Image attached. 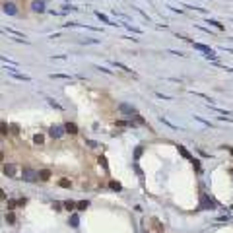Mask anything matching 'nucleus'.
<instances>
[{
    "instance_id": "f257e3e1",
    "label": "nucleus",
    "mask_w": 233,
    "mask_h": 233,
    "mask_svg": "<svg viewBox=\"0 0 233 233\" xmlns=\"http://www.w3.org/2000/svg\"><path fill=\"white\" fill-rule=\"evenodd\" d=\"M22 179H23V181H27V183H33V181H37V179H39V171L31 169V167H23Z\"/></svg>"
},
{
    "instance_id": "f03ea898",
    "label": "nucleus",
    "mask_w": 233,
    "mask_h": 233,
    "mask_svg": "<svg viewBox=\"0 0 233 233\" xmlns=\"http://www.w3.org/2000/svg\"><path fill=\"white\" fill-rule=\"evenodd\" d=\"M200 208H202V210H214L216 202L208 198V194H200Z\"/></svg>"
},
{
    "instance_id": "7ed1b4c3",
    "label": "nucleus",
    "mask_w": 233,
    "mask_h": 233,
    "mask_svg": "<svg viewBox=\"0 0 233 233\" xmlns=\"http://www.w3.org/2000/svg\"><path fill=\"white\" fill-rule=\"evenodd\" d=\"M118 111L124 113V115H130V117L136 115V109H134L132 105H128V103H121V105H118Z\"/></svg>"
},
{
    "instance_id": "20e7f679",
    "label": "nucleus",
    "mask_w": 233,
    "mask_h": 233,
    "mask_svg": "<svg viewBox=\"0 0 233 233\" xmlns=\"http://www.w3.org/2000/svg\"><path fill=\"white\" fill-rule=\"evenodd\" d=\"M64 130L66 128H62V126H51V130H49V134H51L52 138H60L64 134Z\"/></svg>"
},
{
    "instance_id": "39448f33",
    "label": "nucleus",
    "mask_w": 233,
    "mask_h": 233,
    "mask_svg": "<svg viewBox=\"0 0 233 233\" xmlns=\"http://www.w3.org/2000/svg\"><path fill=\"white\" fill-rule=\"evenodd\" d=\"M177 148H179V154H181V155H183V157H185V159H189V161H190V163H193V161H194V157H193V155H190V154H189V150H187V148H185V146H177Z\"/></svg>"
},
{
    "instance_id": "423d86ee",
    "label": "nucleus",
    "mask_w": 233,
    "mask_h": 233,
    "mask_svg": "<svg viewBox=\"0 0 233 233\" xmlns=\"http://www.w3.org/2000/svg\"><path fill=\"white\" fill-rule=\"evenodd\" d=\"M4 12H6V14H10V16H14L16 12V4L14 2H4Z\"/></svg>"
},
{
    "instance_id": "0eeeda50",
    "label": "nucleus",
    "mask_w": 233,
    "mask_h": 233,
    "mask_svg": "<svg viewBox=\"0 0 233 233\" xmlns=\"http://www.w3.org/2000/svg\"><path fill=\"white\" fill-rule=\"evenodd\" d=\"M31 10H33V12H43L45 10V2H43V0L33 2V4H31Z\"/></svg>"
},
{
    "instance_id": "6e6552de",
    "label": "nucleus",
    "mask_w": 233,
    "mask_h": 233,
    "mask_svg": "<svg viewBox=\"0 0 233 233\" xmlns=\"http://www.w3.org/2000/svg\"><path fill=\"white\" fill-rule=\"evenodd\" d=\"M14 173H16V167L12 165V163H6V165H4V175H8V177H14Z\"/></svg>"
},
{
    "instance_id": "1a4fd4ad",
    "label": "nucleus",
    "mask_w": 233,
    "mask_h": 233,
    "mask_svg": "<svg viewBox=\"0 0 233 233\" xmlns=\"http://www.w3.org/2000/svg\"><path fill=\"white\" fill-rule=\"evenodd\" d=\"M64 128H66V132H70V134H78V126L74 124V122H66Z\"/></svg>"
},
{
    "instance_id": "9d476101",
    "label": "nucleus",
    "mask_w": 233,
    "mask_h": 233,
    "mask_svg": "<svg viewBox=\"0 0 233 233\" xmlns=\"http://www.w3.org/2000/svg\"><path fill=\"white\" fill-rule=\"evenodd\" d=\"M39 179H41V181H49V179H51V171H49V169H41L39 171Z\"/></svg>"
},
{
    "instance_id": "9b49d317",
    "label": "nucleus",
    "mask_w": 233,
    "mask_h": 233,
    "mask_svg": "<svg viewBox=\"0 0 233 233\" xmlns=\"http://www.w3.org/2000/svg\"><path fill=\"white\" fill-rule=\"evenodd\" d=\"M78 223H80V216H78V214H72V216H70V226H72V227H78Z\"/></svg>"
},
{
    "instance_id": "f8f14e48",
    "label": "nucleus",
    "mask_w": 233,
    "mask_h": 233,
    "mask_svg": "<svg viewBox=\"0 0 233 233\" xmlns=\"http://www.w3.org/2000/svg\"><path fill=\"white\" fill-rule=\"evenodd\" d=\"M97 163H99V165H101V167H103V169H105V171H107V169H109V165H107V159H105V157H103V155H99V159H97Z\"/></svg>"
},
{
    "instance_id": "ddd939ff",
    "label": "nucleus",
    "mask_w": 233,
    "mask_h": 233,
    "mask_svg": "<svg viewBox=\"0 0 233 233\" xmlns=\"http://www.w3.org/2000/svg\"><path fill=\"white\" fill-rule=\"evenodd\" d=\"M64 208H66V210H74V208H78V204L72 202V200H66V202H64Z\"/></svg>"
},
{
    "instance_id": "4468645a",
    "label": "nucleus",
    "mask_w": 233,
    "mask_h": 233,
    "mask_svg": "<svg viewBox=\"0 0 233 233\" xmlns=\"http://www.w3.org/2000/svg\"><path fill=\"white\" fill-rule=\"evenodd\" d=\"M12 76H14L16 80H23V82H29V80H31L29 76H23V74H16V72H12Z\"/></svg>"
},
{
    "instance_id": "2eb2a0df",
    "label": "nucleus",
    "mask_w": 233,
    "mask_h": 233,
    "mask_svg": "<svg viewBox=\"0 0 233 233\" xmlns=\"http://www.w3.org/2000/svg\"><path fill=\"white\" fill-rule=\"evenodd\" d=\"M109 187H111L113 190H117V193L122 189V187H121V183H117V181H111V183H109Z\"/></svg>"
},
{
    "instance_id": "dca6fc26",
    "label": "nucleus",
    "mask_w": 233,
    "mask_h": 233,
    "mask_svg": "<svg viewBox=\"0 0 233 233\" xmlns=\"http://www.w3.org/2000/svg\"><path fill=\"white\" fill-rule=\"evenodd\" d=\"M88 206H89L88 200H80V202H78V210H85Z\"/></svg>"
},
{
    "instance_id": "f3484780",
    "label": "nucleus",
    "mask_w": 233,
    "mask_h": 233,
    "mask_svg": "<svg viewBox=\"0 0 233 233\" xmlns=\"http://www.w3.org/2000/svg\"><path fill=\"white\" fill-rule=\"evenodd\" d=\"M58 185L62 187V189H70V185H72V183L68 181V179H62V181H58Z\"/></svg>"
},
{
    "instance_id": "a211bd4d",
    "label": "nucleus",
    "mask_w": 233,
    "mask_h": 233,
    "mask_svg": "<svg viewBox=\"0 0 233 233\" xmlns=\"http://www.w3.org/2000/svg\"><path fill=\"white\" fill-rule=\"evenodd\" d=\"M97 18H99V19H101V22H105V23H111V22H109V18H107V16H103V14H99V12H97ZM111 25H115V23H111Z\"/></svg>"
},
{
    "instance_id": "6ab92c4d",
    "label": "nucleus",
    "mask_w": 233,
    "mask_h": 233,
    "mask_svg": "<svg viewBox=\"0 0 233 233\" xmlns=\"http://www.w3.org/2000/svg\"><path fill=\"white\" fill-rule=\"evenodd\" d=\"M159 121H161V122H163V124H167V126H171V128H177V126H175V124H173V122H169V121H167V118H165V117H159Z\"/></svg>"
},
{
    "instance_id": "aec40b11",
    "label": "nucleus",
    "mask_w": 233,
    "mask_h": 233,
    "mask_svg": "<svg viewBox=\"0 0 233 233\" xmlns=\"http://www.w3.org/2000/svg\"><path fill=\"white\" fill-rule=\"evenodd\" d=\"M43 140H45V138L41 136V134H35V136H33V142H35V144H43Z\"/></svg>"
},
{
    "instance_id": "412c9836",
    "label": "nucleus",
    "mask_w": 233,
    "mask_h": 233,
    "mask_svg": "<svg viewBox=\"0 0 233 233\" xmlns=\"http://www.w3.org/2000/svg\"><path fill=\"white\" fill-rule=\"evenodd\" d=\"M51 78H60V80H70V76H66V74H51Z\"/></svg>"
},
{
    "instance_id": "4be33fe9",
    "label": "nucleus",
    "mask_w": 233,
    "mask_h": 233,
    "mask_svg": "<svg viewBox=\"0 0 233 233\" xmlns=\"http://www.w3.org/2000/svg\"><path fill=\"white\" fill-rule=\"evenodd\" d=\"M85 144H88V146H91V148H97V146H99L97 142H93V140H85Z\"/></svg>"
},
{
    "instance_id": "5701e85b",
    "label": "nucleus",
    "mask_w": 233,
    "mask_h": 233,
    "mask_svg": "<svg viewBox=\"0 0 233 233\" xmlns=\"http://www.w3.org/2000/svg\"><path fill=\"white\" fill-rule=\"evenodd\" d=\"M0 128H2V136H6V134H8V132H6V130H8V128H6V122H2V124H0Z\"/></svg>"
},
{
    "instance_id": "b1692460",
    "label": "nucleus",
    "mask_w": 233,
    "mask_h": 233,
    "mask_svg": "<svg viewBox=\"0 0 233 233\" xmlns=\"http://www.w3.org/2000/svg\"><path fill=\"white\" fill-rule=\"evenodd\" d=\"M6 220H8V222H10V223H14V222H16V218H14V214H8V216H6Z\"/></svg>"
},
{
    "instance_id": "393cba45",
    "label": "nucleus",
    "mask_w": 233,
    "mask_h": 233,
    "mask_svg": "<svg viewBox=\"0 0 233 233\" xmlns=\"http://www.w3.org/2000/svg\"><path fill=\"white\" fill-rule=\"evenodd\" d=\"M140 155H142V148L138 146V148H136V157H140Z\"/></svg>"
},
{
    "instance_id": "a878e982",
    "label": "nucleus",
    "mask_w": 233,
    "mask_h": 233,
    "mask_svg": "<svg viewBox=\"0 0 233 233\" xmlns=\"http://www.w3.org/2000/svg\"><path fill=\"white\" fill-rule=\"evenodd\" d=\"M231 210H233V206H231Z\"/></svg>"
}]
</instances>
